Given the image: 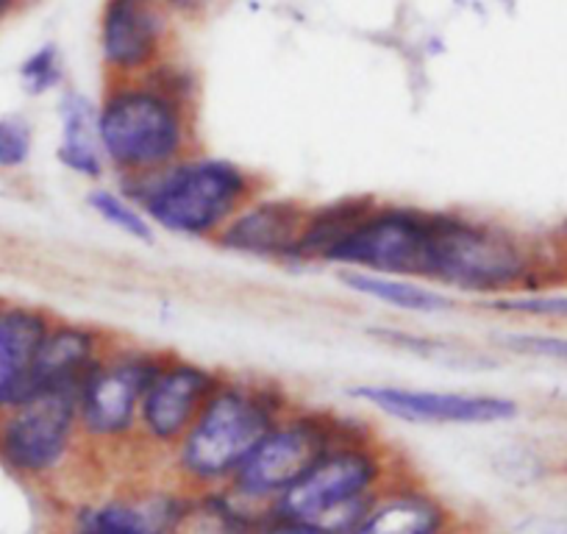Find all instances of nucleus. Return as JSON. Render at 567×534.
I'll return each instance as SVG.
<instances>
[{
    "instance_id": "f257e3e1",
    "label": "nucleus",
    "mask_w": 567,
    "mask_h": 534,
    "mask_svg": "<svg viewBox=\"0 0 567 534\" xmlns=\"http://www.w3.org/2000/svg\"><path fill=\"white\" fill-rule=\"evenodd\" d=\"M97 140L114 182L154 173L198 151V75L173 53L136 79H103Z\"/></svg>"
},
{
    "instance_id": "f03ea898",
    "label": "nucleus",
    "mask_w": 567,
    "mask_h": 534,
    "mask_svg": "<svg viewBox=\"0 0 567 534\" xmlns=\"http://www.w3.org/2000/svg\"><path fill=\"white\" fill-rule=\"evenodd\" d=\"M548 274V248L532 234L465 209H432L420 281L489 304L539 292Z\"/></svg>"
},
{
    "instance_id": "7ed1b4c3",
    "label": "nucleus",
    "mask_w": 567,
    "mask_h": 534,
    "mask_svg": "<svg viewBox=\"0 0 567 534\" xmlns=\"http://www.w3.org/2000/svg\"><path fill=\"white\" fill-rule=\"evenodd\" d=\"M298 404L284 381L226 373L200 415L167 454V471L182 490L228 487L250 451Z\"/></svg>"
},
{
    "instance_id": "20e7f679",
    "label": "nucleus",
    "mask_w": 567,
    "mask_h": 534,
    "mask_svg": "<svg viewBox=\"0 0 567 534\" xmlns=\"http://www.w3.org/2000/svg\"><path fill=\"white\" fill-rule=\"evenodd\" d=\"M117 184L142 206L156 232L198 243H215L226 223L267 189L265 176L248 165L204 148Z\"/></svg>"
},
{
    "instance_id": "39448f33",
    "label": "nucleus",
    "mask_w": 567,
    "mask_h": 534,
    "mask_svg": "<svg viewBox=\"0 0 567 534\" xmlns=\"http://www.w3.org/2000/svg\"><path fill=\"white\" fill-rule=\"evenodd\" d=\"M409 471L395 449L370 423L331 445L267 515L315 523L329 534H346L370 501Z\"/></svg>"
},
{
    "instance_id": "423d86ee",
    "label": "nucleus",
    "mask_w": 567,
    "mask_h": 534,
    "mask_svg": "<svg viewBox=\"0 0 567 534\" xmlns=\"http://www.w3.org/2000/svg\"><path fill=\"white\" fill-rule=\"evenodd\" d=\"M368 421L348 412L329 410L298 401L276 427L256 443L248 460L234 473L231 490L239 504L248 506L254 515L265 517L270 506L281 499L326 451L342 438L357 432Z\"/></svg>"
},
{
    "instance_id": "0eeeda50",
    "label": "nucleus",
    "mask_w": 567,
    "mask_h": 534,
    "mask_svg": "<svg viewBox=\"0 0 567 534\" xmlns=\"http://www.w3.org/2000/svg\"><path fill=\"white\" fill-rule=\"evenodd\" d=\"M167 348L120 337L75 390L81 438L90 454H136L140 407Z\"/></svg>"
},
{
    "instance_id": "6e6552de",
    "label": "nucleus",
    "mask_w": 567,
    "mask_h": 534,
    "mask_svg": "<svg viewBox=\"0 0 567 534\" xmlns=\"http://www.w3.org/2000/svg\"><path fill=\"white\" fill-rule=\"evenodd\" d=\"M84 451L70 392H40L0 415V456L20 476H59Z\"/></svg>"
},
{
    "instance_id": "1a4fd4ad",
    "label": "nucleus",
    "mask_w": 567,
    "mask_h": 534,
    "mask_svg": "<svg viewBox=\"0 0 567 534\" xmlns=\"http://www.w3.org/2000/svg\"><path fill=\"white\" fill-rule=\"evenodd\" d=\"M429 226L432 209L375 198L351 232L337 243L326 267L420 279Z\"/></svg>"
},
{
    "instance_id": "9d476101",
    "label": "nucleus",
    "mask_w": 567,
    "mask_h": 534,
    "mask_svg": "<svg viewBox=\"0 0 567 534\" xmlns=\"http://www.w3.org/2000/svg\"><path fill=\"white\" fill-rule=\"evenodd\" d=\"M226 370L167 348L156 368L136 423V454L167 460L200 415Z\"/></svg>"
},
{
    "instance_id": "9b49d317",
    "label": "nucleus",
    "mask_w": 567,
    "mask_h": 534,
    "mask_svg": "<svg viewBox=\"0 0 567 534\" xmlns=\"http://www.w3.org/2000/svg\"><path fill=\"white\" fill-rule=\"evenodd\" d=\"M353 401L373 407L381 415L420 427H493L520 415L515 398L478 390H432V387L362 381L348 390Z\"/></svg>"
},
{
    "instance_id": "f8f14e48",
    "label": "nucleus",
    "mask_w": 567,
    "mask_h": 534,
    "mask_svg": "<svg viewBox=\"0 0 567 534\" xmlns=\"http://www.w3.org/2000/svg\"><path fill=\"white\" fill-rule=\"evenodd\" d=\"M176 18L154 0H103L97 53L103 79H136L173 57Z\"/></svg>"
},
{
    "instance_id": "ddd939ff",
    "label": "nucleus",
    "mask_w": 567,
    "mask_h": 534,
    "mask_svg": "<svg viewBox=\"0 0 567 534\" xmlns=\"http://www.w3.org/2000/svg\"><path fill=\"white\" fill-rule=\"evenodd\" d=\"M307 209V201L272 195L265 189L226 223L212 245L223 254L290 267Z\"/></svg>"
},
{
    "instance_id": "4468645a",
    "label": "nucleus",
    "mask_w": 567,
    "mask_h": 534,
    "mask_svg": "<svg viewBox=\"0 0 567 534\" xmlns=\"http://www.w3.org/2000/svg\"><path fill=\"white\" fill-rule=\"evenodd\" d=\"M184 490L171 484L128 487L75 506L70 534H167Z\"/></svg>"
},
{
    "instance_id": "2eb2a0df",
    "label": "nucleus",
    "mask_w": 567,
    "mask_h": 534,
    "mask_svg": "<svg viewBox=\"0 0 567 534\" xmlns=\"http://www.w3.org/2000/svg\"><path fill=\"white\" fill-rule=\"evenodd\" d=\"M117 340L112 329L79 318H53L45 331L31 373V396L40 392H70L75 396L84 376ZM29 396V398H31Z\"/></svg>"
},
{
    "instance_id": "dca6fc26",
    "label": "nucleus",
    "mask_w": 567,
    "mask_h": 534,
    "mask_svg": "<svg viewBox=\"0 0 567 534\" xmlns=\"http://www.w3.org/2000/svg\"><path fill=\"white\" fill-rule=\"evenodd\" d=\"M460 521L449 501L414 471L392 479L346 534H443Z\"/></svg>"
},
{
    "instance_id": "f3484780",
    "label": "nucleus",
    "mask_w": 567,
    "mask_h": 534,
    "mask_svg": "<svg viewBox=\"0 0 567 534\" xmlns=\"http://www.w3.org/2000/svg\"><path fill=\"white\" fill-rule=\"evenodd\" d=\"M56 315L34 304L0 301V415L31 396V373Z\"/></svg>"
},
{
    "instance_id": "a211bd4d",
    "label": "nucleus",
    "mask_w": 567,
    "mask_h": 534,
    "mask_svg": "<svg viewBox=\"0 0 567 534\" xmlns=\"http://www.w3.org/2000/svg\"><path fill=\"white\" fill-rule=\"evenodd\" d=\"M56 160L62 162L64 171L84 178V182L101 184L109 176L101 140H97L95 101L75 90H62V95H59Z\"/></svg>"
},
{
    "instance_id": "6ab92c4d",
    "label": "nucleus",
    "mask_w": 567,
    "mask_h": 534,
    "mask_svg": "<svg viewBox=\"0 0 567 534\" xmlns=\"http://www.w3.org/2000/svg\"><path fill=\"white\" fill-rule=\"evenodd\" d=\"M337 279L353 296L368 298L386 309L406 315H445L456 309V298L443 292L429 281L409 279V276L364 274V270H337Z\"/></svg>"
},
{
    "instance_id": "aec40b11",
    "label": "nucleus",
    "mask_w": 567,
    "mask_h": 534,
    "mask_svg": "<svg viewBox=\"0 0 567 534\" xmlns=\"http://www.w3.org/2000/svg\"><path fill=\"white\" fill-rule=\"evenodd\" d=\"M373 201L375 195H346V198L323 201V204H309L301 237L292 250V270L326 267V259L337 248V243L351 232L353 223L370 209Z\"/></svg>"
},
{
    "instance_id": "412c9836",
    "label": "nucleus",
    "mask_w": 567,
    "mask_h": 534,
    "mask_svg": "<svg viewBox=\"0 0 567 534\" xmlns=\"http://www.w3.org/2000/svg\"><path fill=\"white\" fill-rule=\"evenodd\" d=\"M259 521L228 487L184 490L167 534H250Z\"/></svg>"
},
{
    "instance_id": "4be33fe9",
    "label": "nucleus",
    "mask_w": 567,
    "mask_h": 534,
    "mask_svg": "<svg viewBox=\"0 0 567 534\" xmlns=\"http://www.w3.org/2000/svg\"><path fill=\"white\" fill-rule=\"evenodd\" d=\"M86 206L95 212V217H101L109 228L125 234L128 239L142 245H151L156 239V228L151 223V217L142 212V206L120 187L114 184H95V187L86 193Z\"/></svg>"
},
{
    "instance_id": "5701e85b",
    "label": "nucleus",
    "mask_w": 567,
    "mask_h": 534,
    "mask_svg": "<svg viewBox=\"0 0 567 534\" xmlns=\"http://www.w3.org/2000/svg\"><path fill=\"white\" fill-rule=\"evenodd\" d=\"M20 84L31 97L51 95V92L64 86V59L59 45L48 42V45L37 48L25 62L20 64Z\"/></svg>"
},
{
    "instance_id": "b1692460",
    "label": "nucleus",
    "mask_w": 567,
    "mask_h": 534,
    "mask_svg": "<svg viewBox=\"0 0 567 534\" xmlns=\"http://www.w3.org/2000/svg\"><path fill=\"white\" fill-rule=\"evenodd\" d=\"M482 309L498 315H517V318L534 320H567V296L554 292H526V296L498 298V301L482 304Z\"/></svg>"
},
{
    "instance_id": "393cba45",
    "label": "nucleus",
    "mask_w": 567,
    "mask_h": 534,
    "mask_svg": "<svg viewBox=\"0 0 567 534\" xmlns=\"http://www.w3.org/2000/svg\"><path fill=\"white\" fill-rule=\"evenodd\" d=\"M34 151V129L23 114L0 117V171H23Z\"/></svg>"
},
{
    "instance_id": "a878e982",
    "label": "nucleus",
    "mask_w": 567,
    "mask_h": 534,
    "mask_svg": "<svg viewBox=\"0 0 567 534\" xmlns=\"http://www.w3.org/2000/svg\"><path fill=\"white\" fill-rule=\"evenodd\" d=\"M493 346L517 357H539L567 362V337L545 335V331H501L493 335Z\"/></svg>"
},
{
    "instance_id": "bb28decb",
    "label": "nucleus",
    "mask_w": 567,
    "mask_h": 534,
    "mask_svg": "<svg viewBox=\"0 0 567 534\" xmlns=\"http://www.w3.org/2000/svg\"><path fill=\"white\" fill-rule=\"evenodd\" d=\"M250 534H329L326 528L315 526V523L292 521V517H278V515H265L254 526Z\"/></svg>"
},
{
    "instance_id": "cd10ccee",
    "label": "nucleus",
    "mask_w": 567,
    "mask_h": 534,
    "mask_svg": "<svg viewBox=\"0 0 567 534\" xmlns=\"http://www.w3.org/2000/svg\"><path fill=\"white\" fill-rule=\"evenodd\" d=\"M517 534H567V523L554 521H528L523 523Z\"/></svg>"
},
{
    "instance_id": "c85d7f7f",
    "label": "nucleus",
    "mask_w": 567,
    "mask_h": 534,
    "mask_svg": "<svg viewBox=\"0 0 567 534\" xmlns=\"http://www.w3.org/2000/svg\"><path fill=\"white\" fill-rule=\"evenodd\" d=\"M159 7H165L173 18H187V14H195L200 7V0H154Z\"/></svg>"
},
{
    "instance_id": "c756f323",
    "label": "nucleus",
    "mask_w": 567,
    "mask_h": 534,
    "mask_svg": "<svg viewBox=\"0 0 567 534\" xmlns=\"http://www.w3.org/2000/svg\"><path fill=\"white\" fill-rule=\"evenodd\" d=\"M443 534H484V532H482V528L473 526L471 521H462V517H460V521H456L451 528H445Z\"/></svg>"
},
{
    "instance_id": "7c9ffc66",
    "label": "nucleus",
    "mask_w": 567,
    "mask_h": 534,
    "mask_svg": "<svg viewBox=\"0 0 567 534\" xmlns=\"http://www.w3.org/2000/svg\"><path fill=\"white\" fill-rule=\"evenodd\" d=\"M20 3H23V0H0V23H3L7 18H12V14L20 9Z\"/></svg>"
},
{
    "instance_id": "2f4dec72",
    "label": "nucleus",
    "mask_w": 567,
    "mask_h": 534,
    "mask_svg": "<svg viewBox=\"0 0 567 534\" xmlns=\"http://www.w3.org/2000/svg\"><path fill=\"white\" fill-rule=\"evenodd\" d=\"M23 3H25V0H23Z\"/></svg>"
}]
</instances>
